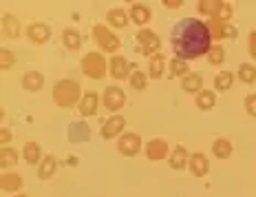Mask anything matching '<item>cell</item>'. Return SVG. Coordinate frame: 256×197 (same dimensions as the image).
Returning a JSON list of instances; mask_svg holds the SVG:
<instances>
[{"label": "cell", "instance_id": "1", "mask_svg": "<svg viewBox=\"0 0 256 197\" xmlns=\"http://www.w3.org/2000/svg\"><path fill=\"white\" fill-rule=\"evenodd\" d=\"M212 34L206 23L196 18H184L174 23L172 31H170V42H172L174 56L181 60H194V58L206 56L210 47Z\"/></svg>", "mask_w": 256, "mask_h": 197}, {"label": "cell", "instance_id": "2", "mask_svg": "<svg viewBox=\"0 0 256 197\" xmlns=\"http://www.w3.org/2000/svg\"><path fill=\"white\" fill-rule=\"evenodd\" d=\"M53 102L58 106H64V109L80 104V84L73 80H60L53 89Z\"/></svg>", "mask_w": 256, "mask_h": 197}, {"label": "cell", "instance_id": "3", "mask_svg": "<svg viewBox=\"0 0 256 197\" xmlns=\"http://www.w3.org/2000/svg\"><path fill=\"white\" fill-rule=\"evenodd\" d=\"M106 60L102 53H86V56L82 58V71L84 76L93 78V80H102L104 73H106Z\"/></svg>", "mask_w": 256, "mask_h": 197}, {"label": "cell", "instance_id": "4", "mask_svg": "<svg viewBox=\"0 0 256 197\" xmlns=\"http://www.w3.org/2000/svg\"><path fill=\"white\" fill-rule=\"evenodd\" d=\"M93 31H95V42H98V45H100V49L110 51V53L120 49V45H122L120 38H117V36L113 34V31H108V29H106L104 25H98Z\"/></svg>", "mask_w": 256, "mask_h": 197}, {"label": "cell", "instance_id": "5", "mask_svg": "<svg viewBox=\"0 0 256 197\" xmlns=\"http://www.w3.org/2000/svg\"><path fill=\"white\" fill-rule=\"evenodd\" d=\"M137 45H140V49L137 51L146 53V56H154L157 49L162 47V42H159L157 34H152L150 29H142L140 34H137Z\"/></svg>", "mask_w": 256, "mask_h": 197}, {"label": "cell", "instance_id": "6", "mask_svg": "<svg viewBox=\"0 0 256 197\" xmlns=\"http://www.w3.org/2000/svg\"><path fill=\"white\" fill-rule=\"evenodd\" d=\"M117 148H120V153L126 157L137 155L142 148V137L137 135V133H124V135L120 137V142H117Z\"/></svg>", "mask_w": 256, "mask_h": 197}, {"label": "cell", "instance_id": "7", "mask_svg": "<svg viewBox=\"0 0 256 197\" xmlns=\"http://www.w3.org/2000/svg\"><path fill=\"white\" fill-rule=\"evenodd\" d=\"M126 102V93L120 87H106L104 91V106L108 111H120Z\"/></svg>", "mask_w": 256, "mask_h": 197}, {"label": "cell", "instance_id": "8", "mask_svg": "<svg viewBox=\"0 0 256 197\" xmlns=\"http://www.w3.org/2000/svg\"><path fill=\"white\" fill-rule=\"evenodd\" d=\"M124 124H126V120L122 118V115H113V118H108L102 124V137L104 140H108V137H117L122 131H124Z\"/></svg>", "mask_w": 256, "mask_h": 197}, {"label": "cell", "instance_id": "9", "mask_svg": "<svg viewBox=\"0 0 256 197\" xmlns=\"http://www.w3.org/2000/svg\"><path fill=\"white\" fill-rule=\"evenodd\" d=\"M68 142H86L90 137V129L86 126V122H71L68 124Z\"/></svg>", "mask_w": 256, "mask_h": 197}, {"label": "cell", "instance_id": "10", "mask_svg": "<svg viewBox=\"0 0 256 197\" xmlns=\"http://www.w3.org/2000/svg\"><path fill=\"white\" fill-rule=\"evenodd\" d=\"M108 71H110V76H113L115 80H124L130 76V65H128V60L126 58H122V56H115L113 60L108 62Z\"/></svg>", "mask_w": 256, "mask_h": 197}, {"label": "cell", "instance_id": "11", "mask_svg": "<svg viewBox=\"0 0 256 197\" xmlns=\"http://www.w3.org/2000/svg\"><path fill=\"white\" fill-rule=\"evenodd\" d=\"M146 155L152 162H159V159H164L168 155V144L164 140H150L146 144Z\"/></svg>", "mask_w": 256, "mask_h": 197}, {"label": "cell", "instance_id": "12", "mask_svg": "<svg viewBox=\"0 0 256 197\" xmlns=\"http://www.w3.org/2000/svg\"><path fill=\"white\" fill-rule=\"evenodd\" d=\"M26 36H29L31 42H38V45H42V42H46L51 38V29L46 25H42V23H36V25H31L29 29H26Z\"/></svg>", "mask_w": 256, "mask_h": 197}, {"label": "cell", "instance_id": "13", "mask_svg": "<svg viewBox=\"0 0 256 197\" xmlns=\"http://www.w3.org/2000/svg\"><path fill=\"white\" fill-rule=\"evenodd\" d=\"M0 188L4 190V193H14V190H20L22 188V177L16 173H4L2 177H0Z\"/></svg>", "mask_w": 256, "mask_h": 197}, {"label": "cell", "instance_id": "14", "mask_svg": "<svg viewBox=\"0 0 256 197\" xmlns=\"http://www.w3.org/2000/svg\"><path fill=\"white\" fill-rule=\"evenodd\" d=\"M190 173L194 175V177H204L208 173V157L204 153H194V155L190 157Z\"/></svg>", "mask_w": 256, "mask_h": 197}, {"label": "cell", "instance_id": "15", "mask_svg": "<svg viewBox=\"0 0 256 197\" xmlns=\"http://www.w3.org/2000/svg\"><path fill=\"white\" fill-rule=\"evenodd\" d=\"M42 84H44V78H42L40 71H29L22 76V87L26 91H40Z\"/></svg>", "mask_w": 256, "mask_h": 197}, {"label": "cell", "instance_id": "16", "mask_svg": "<svg viewBox=\"0 0 256 197\" xmlns=\"http://www.w3.org/2000/svg\"><path fill=\"white\" fill-rule=\"evenodd\" d=\"M208 29H210L212 38H226L228 31H230V36H234V31L228 27L226 20H221V18H210V25H208Z\"/></svg>", "mask_w": 256, "mask_h": 197}, {"label": "cell", "instance_id": "17", "mask_svg": "<svg viewBox=\"0 0 256 197\" xmlns=\"http://www.w3.org/2000/svg\"><path fill=\"white\" fill-rule=\"evenodd\" d=\"M78 109L82 115H93L95 111H98V93H93V91L86 93L82 100H80Z\"/></svg>", "mask_w": 256, "mask_h": 197}, {"label": "cell", "instance_id": "18", "mask_svg": "<svg viewBox=\"0 0 256 197\" xmlns=\"http://www.w3.org/2000/svg\"><path fill=\"white\" fill-rule=\"evenodd\" d=\"M2 34L7 36V38H18L20 36V23L14 18L12 14L2 16Z\"/></svg>", "mask_w": 256, "mask_h": 197}, {"label": "cell", "instance_id": "19", "mask_svg": "<svg viewBox=\"0 0 256 197\" xmlns=\"http://www.w3.org/2000/svg\"><path fill=\"white\" fill-rule=\"evenodd\" d=\"M201 84H204V80H201L199 73H188V76L181 80V87H184V91H188V93L204 91V89H201Z\"/></svg>", "mask_w": 256, "mask_h": 197}, {"label": "cell", "instance_id": "20", "mask_svg": "<svg viewBox=\"0 0 256 197\" xmlns=\"http://www.w3.org/2000/svg\"><path fill=\"white\" fill-rule=\"evenodd\" d=\"M130 18H132V23H137V25H146L148 20H150V9H148L146 5L135 3L130 7Z\"/></svg>", "mask_w": 256, "mask_h": 197}, {"label": "cell", "instance_id": "21", "mask_svg": "<svg viewBox=\"0 0 256 197\" xmlns=\"http://www.w3.org/2000/svg\"><path fill=\"white\" fill-rule=\"evenodd\" d=\"M56 168H58V162H56V157H51V155H46L44 159L40 162V168H38V175H40V179H49L53 173H56Z\"/></svg>", "mask_w": 256, "mask_h": 197}, {"label": "cell", "instance_id": "22", "mask_svg": "<svg viewBox=\"0 0 256 197\" xmlns=\"http://www.w3.org/2000/svg\"><path fill=\"white\" fill-rule=\"evenodd\" d=\"M42 153H40V144H36V142H26L24 144V159H26V164H38L42 162Z\"/></svg>", "mask_w": 256, "mask_h": 197}, {"label": "cell", "instance_id": "23", "mask_svg": "<svg viewBox=\"0 0 256 197\" xmlns=\"http://www.w3.org/2000/svg\"><path fill=\"white\" fill-rule=\"evenodd\" d=\"M212 153L218 159H226L232 155V144L228 140H223V137H218V140H214V144H212Z\"/></svg>", "mask_w": 256, "mask_h": 197}, {"label": "cell", "instance_id": "24", "mask_svg": "<svg viewBox=\"0 0 256 197\" xmlns=\"http://www.w3.org/2000/svg\"><path fill=\"white\" fill-rule=\"evenodd\" d=\"M214 104H216V98H214V93H212V91H208V89H204V91L196 93V106H199L201 111L212 109Z\"/></svg>", "mask_w": 256, "mask_h": 197}, {"label": "cell", "instance_id": "25", "mask_svg": "<svg viewBox=\"0 0 256 197\" xmlns=\"http://www.w3.org/2000/svg\"><path fill=\"white\" fill-rule=\"evenodd\" d=\"M238 80L245 84H254L256 82V67H252L250 62H243L238 67Z\"/></svg>", "mask_w": 256, "mask_h": 197}, {"label": "cell", "instance_id": "26", "mask_svg": "<svg viewBox=\"0 0 256 197\" xmlns=\"http://www.w3.org/2000/svg\"><path fill=\"white\" fill-rule=\"evenodd\" d=\"M164 65H166L164 56H162V53H154V56L150 58V69H148L150 78H162L164 76Z\"/></svg>", "mask_w": 256, "mask_h": 197}, {"label": "cell", "instance_id": "27", "mask_svg": "<svg viewBox=\"0 0 256 197\" xmlns=\"http://www.w3.org/2000/svg\"><path fill=\"white\" fill-rule=\"evenodd\" d=\"M186 159H188V153H186L184 146H177L172 151V155H170V166L177 168V171H181V168L186 166Z\"/></svg>", "mask_w": 256, "mask_h": 197}, {"label": "cell", "instance_id": "28", "mask_svg": "<svg viewBox=\"0 0 256 197\" xmlns=\"http://www.w3.org/2000/svg\"><path fill=\"white\" fill-rule=\"evenodd\" d=\"M188 76V65L181 58H172L170 62V78H186Z\"/></svg>", "mask_w": 256, "mask_h": 197}, {"label": "cell", "instance_id": "29", "mask_svg": "<svg viewBox=\"0 0 256 197\" xmlns=\"http://www.w3.org/2000/svg\"><path fill=\"white\" fill-rule=\"evenodd\" d=\"M108 23L113 27H117V29H122V27H126V23H128V16H126L124 9H110L108 12Z\"/></svg>", "mask_w": 256, "mask_h": 197}, {"label": "cell", "instance_id": "30", "mask_svg": "<svg viewBox=\"0 0 256 197\" xmlns=\"http://www.w3.org/2000/svg\"><path fill=\"white\" fill-rule=\"evenodd\" d=\"M16 162H18V151H16V148L4 146L2 153H0V166L7 168V166H14Z\"/></svg>", "mask_w": 256, "mask_h": 197}, {"label": "cell", "instance_id": "31", "mask_svg": "<svg viewBox=\"0 0 256 197\" xmlns=\"http://www.w3.org/2000/svg\"><path fill=\"white\" fill-rule=\"evenodd\" d=\"M232 80H234V76L230 71H221V73H216V78H214V87L218 91H228V89L232 87Z\"/></svg>", "mask_w": 256, "mask_h": 197}, {"label": "cell", "instance_id": "32", "mask_svg": "<svg viewBox=\"0 0 256 197\" xmlns=\"http://www.w3.org/2000/svg\"><path fill=\"white\" fill-rule=\"evenodd\" d=\"M221 5L223 3H216V0H212V3H210V0H201V3H199V12L208 14V16L212 14V18H216L218 12H221Z\"/></svg>", "mask_w": 256, "mask_h": 197}, {"label": "cell", "instance_id": "33", "mask_svg": "<svg viewBox=\"0 0 256 197\" xmlns=\"http://www.w3.org/2000/svg\"><path fill=\"white\" fill-rule=\"evenodd\" d=\"M62 42L68 47V49H80V34L76 29H66L62 34Z\"/></svg>", "mask_w": 256, "mask_h": 197}, {"label": "cell", "instance_id": "34", "mask_svg": "<svg viewBox=\"0 0 256 197\" xmlns=\"http://www.w3.org/2000/svg\"><path fill=\"white\" fill-rule=\"evenodd\" d=\"M208 60H210V65H221V62L226 60V49H223L221 45L212 47V49L208 51Z\"/></svg>", "mask_w": 256, "mask_h": 197}, {"label": "cell", "instance_id": "35", "mask_svg": "<svg viewBox=\"0 0 256 197\" xmlns=\"http://www.w3.org/2000/svg\"><path fill=\"white\" fill-rule=\"evenodd\" d=\"M130 87L132 89H146V73L132 71L130 73Z\"/></svg>", "mask_w": 256, "mask_h": 197}, {"label": "cell", "instance_id": "36", "mask_svg": "<svg viewBox=\"0 0 256 197\" xmlns=\"http://www.w3.org/2000/svg\"><path fill=\"white\" fill-rule=\"evenodd\" d=\"M14 62H16V56L9 49H2L0 51V67L2 69H9V67H14Z\"/></svg>", "mask_w": 256, "mask_h": 197}, {"label": "cell", "instance_id": "37", "mask_svg": "<svg viewBox=\"0 0 256 197\" xmlns=\"http://www.w3.org/2000/svg\"><path fill=\"white\" fill-rule=\"evenodd\" d=\"M245 111H248L252 118H256V93H252V95H248V98H245Z\"/></svg>", "mask_w": 256, "mask_h": 197}, {"label": "cell", "instance_id": "38", "mask_svg": "<svg viewBox=\"0 0 256 197\" xmlns=\"http://www.w3.org/2000/svg\"><path fill=\"white\" fill-rule=\"evenodd\" d=\"M230 16H232V7H230V5H226V3H223V5H221V12H218L216 18L228 20V18H230Z\"/></svg>", "mask_w": 256, "mask_h": 197}, {"label": "cell", "instance_id": "39", "mask_svg": "<svg viewBox=\"0 0 256 197\" xmlns=\"http://www.w3.org/2000/svg\"><path fill=\"white\" fill-rule=\"evenodd\" d=\"M248 47H250V53H252V58H256V31H252V34H250Z\"/></svg>", "mask_w": 256, "mask_h": 197}, {"label": "cell", "instance_id": "40", "mask_svg": "<svg viewBox=\"0 0 256 197\" xmlns=\"http://www.w3.org/2000/svg\"><path fill=\"white\" fill-rule=\"evenodd\" d=\"M9 140H12V133H9L7 129H2V133H0V142H2V144H7Z\"/></svg>", "mask_w": 256, "mask_h": 197}, {"label": "cell", "instance_id": "41", "mask_svg": "<svg viewBox=\"0 0 256 197\" xmlns=\"http://www.w3.org/2000/svg\"><path fill=\"white\" fill-rule=\"evenodd\" d=\"M179 5H181V0H174V3H172V0H168L166 7H179Z\"/></svg>", "mask_w": 256, "mask_h": 197}, {"label": "cell", "instance_id": "42", "mask_svg": "<svg viewBox=\"0 0 256 197\" xmlns=\"http://www.w3.org/2000/svg\"><path fill=\"white\" fill-rule=\"evenodd\" d=\"M14 197H29V195H14Z\"/></svg>", "mask_w": 256, "mask_h": 197}]
</instances>
